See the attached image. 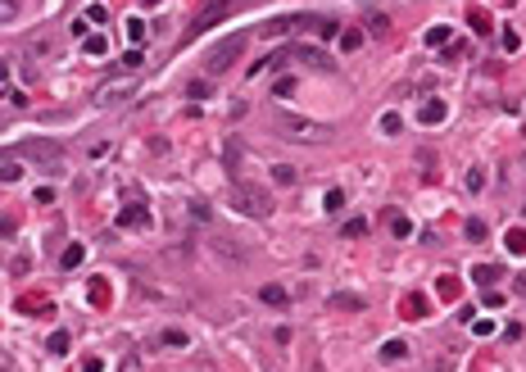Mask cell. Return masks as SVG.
<instances>
[{"mask_svg":"<svg viewBox=\"0 0 526 372\" xmlns=\"http://www.w3.org/2000/svg\"><path fill=\"white\" fill-rule=\"evenodd\" d=\"M0 9H5V23H14V18H18V0H0Z\"/></svg>","mask_w":526,"mask_h":372,"instance_id":"35","label":"cell"},{"mask_svg":"<svg viewBox=\"0 0 526 372\" xmlns=\"http://www.w3.org/2000/svg\"><path fill=\"white\" fill-rule=\"evenodd\" d=\"M232 14V0H209V5H200V14L191 18V27H186V36H200L205 27H214L218 18H227Z\"/></svg>","mask_w":526,"mask_h":372,"instance_id":"5","label":"cell"},{"mask_svg":"<svg viewBox=\"0 0 526 372\" xmlns=\"http://www.w3.org/2000/svg\"><path fill=\"white\" fill-rule=\"evenodd\" d=\"M23 177V164H18V155H5V182H18Z\"/></svg>","mask_w":526,"mask_h":372,"instance_id":"23","label":"cell"},{"mask_svg":"<svg viewBox=\"0 0 526 372\" xmlns=\"http://www.w3.org/2000/svg\"><path fill=\"white\" fill-rule=\"evenodd\" d=\"M104 18H109V14H104V5H91L87 9V23H104Z\"/></svg>","mask_w":526,"mask_h":372,"instance_id":"38","label":"cell"},{"mask_svg":"<svg viewBox=\"0 0 526 372\" xmlns=\"http://www.w3.org/2000/svg\"><path fill=\"white\" fill-rule=\"evenodd\" d=\"M64 350H69V331H55L50 336V354H64Z\"/></svg>","mask_w":526,"mask_h":372,"instance_id":"29","label":"cell"},{"mask_svg":"<svg viewBox=\"0 0 526 372\" xmlns=\"http://www.w3.org/2000/svg\"><path fill=\"white\" fill-rule=\"evenodd\" d=\"M467 236H472V241H485V223L481 218H467Z\"/></svg>","mask_w":526,"mask_h":372,"instance_id":"28","label":"cell"},{"mask_svg":"<svg viewBox=\"0 0 526 372\" xmlns=\"http://www.w3.org/2000/svg\"><path fill=\"white\" fill-rule=\"evenodd\" d=\"M82 254H87L82 245H69V250H64V259H60V268H78V263H82Z\"/></svg>","mask_w":526,"mask_h":372,"instance_id":"20","label":"cell"},{"mask_svg":"<svg viewBox=\"0 0 526 372\" xmlns=\"http://www.w3.org/2000/svg\"><path fill=\"white\" fill-rule=\"evenodd\" d=\"M146 32H150V27H146V18H137V14H132V18H127V41H132V46H141V41H146Z\"/></svg>","mask_w":526,"mask_h":372,"instance_id":"14","label":"cell"},{"mask_svg":"<svg viewBox=\"0 0 526 372\" xmlns=\"http://www.w3.org/2000/svg\"><path fill=\"white\" fill-rule=\"evenodd\" d=\"M485 186V168H472V173H467V191H481Z\"/></svg>","mask_w":526,"mask_h":372,"instance_id":"31","label":"cell"},{"mask_svg":"<svg viewBox=\"0 0 526 372\" xmlns=\"http://www.w3.org/2000/svg\"><path fill=\"white\" fill-rule=\"evenodd\" d=\"M232 205L236 214H250V218H272V195L254 182H236L232 186Z\"/></svg>","mask_w":526,"mask_h":372,"instance_id":"4","label":"cell"},{"mask_svg":"<svg viewBox=\"0 0 526 372\" xmlns=\"http://www.w3.org/2000/svg\"><path fill=\"white\" fill-rule=\"evenodd\" d=\"M118 227H150V209L141 205V200H137V205H127L118 214Z\"/></svg>","mask_w":526,"mask_h":372,"instance_id":"6","label":"cell"},{"mask_svg":"<svg viewBox=\"0 0 526 372\" xmlns=\"http://www.w3.org/2000/svg\"><path fill=\"white\" fill-rule=\"evenodd\" d=\"M399 359H408V345L404 340H386L381 345V364H399Z\"/></svg>","mask_w":526,"mask_h":372,"instance_id":"10","label":"cell"},{"mask_svg":"<svg viewBox=\"0 0 526 372\" xmlns=\"http://www.w3.org/2000/svg\"><path fill=\"white\" fill-rule=\"evenodd\" d=\"M494 277H499V273H494L490 263H481V268H472V282H476V286H485V291H490V286H494Z\"/></svg>","mask_w":526,"mask_h":372,"instance_id":"17","label":"cell"},{"mask_svg":"<svg viewBox=\"0 0 526 372\" xmlns=\"http://www.w3.org/2000/svg\"><path fill=\"white\" fill-rule=\"evenodd\" d=\"M331 309H354V313H359V309H363V295L340 291V295H331Z\"/></svg>","mask_w":526,"mask_h":372,"instance_id":"15","label":"cell"},{"mask_svg":"<svg viewBox=\"0 0 526 372\" xmlns=\"http://www.w3.org/2000/svg\"><path fill=\"white\" fill-rule=\"evenodd\" d=\"M159 345H168V350H186V345H191V336H186L181 327H164V331H159Z\"/></svg>","mask_w":526,"mask_h":372,"instance_id":"9","label":"cell"},{"mask_svg":"<svg viewBox=\"0 0 526 372\" xmlns=\"http://www.w3.org/2000/svg\"><path fill=\"white\" fill-rule=\"evenodd\" d=\"M141 364H137V359H127V364H123V372H137Z\"/></svg>","mask_w":526,"mask_h":372,"instance_id":"41","label":"cell"},{"mask_svg":"<svg viewBox=\"0 0 526 372\" xmlns=\"http://www.w3.org/2000/svg\"><path fill=\"white\" fill-rule=\"evenodd\" d=\"M50 50H55V36H50V32H36L32 41H27V55H41V60H46Z\"/></svg>","mask_w":526,"mask_h":372,"instance_id":"12","label":"cell"},{"mask_svg":"<svg viewBox=\"0 0 526 372\" xmlns=\"http://www.w3.org/2000/svg\"><path fill=\"white\" fill-rule=\"evenodd\" d=\"M322 209H327V214H340V209H345V195H340V191H327V200H322Z\"/></svg>","mask_w":526,"mask_h":372,"instance_id":"25","label":"cell"},{"mask_svg":"<svg viewBox=\"0 0 526 372\" xmlns=\"http://www.w3.org/2000/svg\"><path fill=\"white\" fill-rule=\"evenodd\" d=\"M132 95L127 82H113V87H104V91H95V104H123Z\"/></svg>","mask_w":526,"mask_h":372,"instance_id":"8","label":"cell"},{"mask_svg":"<svg viewBox=\"0 0 526 372\" xmlns=\"http://www.w3.org/2000/svg\"><path fill=\"white\" fill-rule=\"evenodd\" d=\"M472 27H476V32H490V18H485L481 9H476V14H472Z\"/></svg>","mask_w":526,"mask_h":372,"instance_id":"39","label":"cell"},{"mask_svg":"<svg viewBox=\"0 0 526 372\" xmlns=\"http://www.w3.org/2000/svg\"><path fill=\"white\" fill-rule=\"evenodd\" d=\"M381 132H386V137H395V132H399V118H395V113H381Z\"/></svg>","mask_w":526,"mask_h":372,"instance_id":"33","label":"cell"},{"mask_svg":"<svg viewBox=\"0 0 526 372\" xmlns=\"http://www.w3.org/2000/svg\"><path fill=\"white\" fill-rule=\"evenodd\" d=\"M82 372H104V364H100V359H87V364H82Z\"/></svg>","mask_w":526,"mask_h":372,"instance_id":"40","label":"cell"},{"mask_svg":"<svg viewBox=\"0 0 526 372\" xmlns=\"http://www.w3.org/2000/svg\"><path fill=\"white\" fill-rule=\"evenodd\" d=\"M445 100H427L422 109H417V123H422V128H436V123H445Z\"/></svg>","mask_w":526,"mask_h":372,"instance_id":"7","label":"cell"},{"mask_svg":"<svg viewBox=\"0 0 526 372\" xmlns=\"http://www.w3.org/2000/svg\"><path fill=\"white\" fill-rule=\"evenodd\" d=\"M27 268H32V259H23V254H18V259H9V273H14V277H23Z\"/></svg>","mask_w":526,"mask_h":372,"instance_id":"34","label":"cell"},{"mask_svg":"<svg viewBox=\"0 0 526 372\" xmlns=\"http://www.w3.org/2000/svg\"><path fill=\"white\" fill-rule=\"evenodd\" d=\"M9 155H18V159H32V164H41V173H60V168H64V146H60V141H46V137H36V141H23V146H14Z\"/></svg>","mask_w":526,"mask_h":372,"instance_id":"2","label":"cell"},{"mask_svg":"<svg viewBox=\"0 0 526 372\" xmlns=\"http://www.w3.org/2000/svg\"><path fill=\"white\" fill-rule=\"evenodd\" d=\"M518 291H522V295H526V277H518Z\"/></svg>","mask_w":526,"mask_h":372,"instance_id":"42","label":"cell"},{"mask_svg":"<svg viewBox=\"0 0 526 372\" xmlns=\"http://www.w3.org/2000/svg\"><path fill=\"white\" fill-rule=\"evenodd\" d=\"M318 36H340V23H336V18H322V23H318Z\"/></svg>","mask_w":526,"mask_h":372,"instance_id":"30","label":"cell"},{"mask_svg":"<svg viewBox=\"0 0 526 372\" xmlns=\"http://www.w3.org/2000/svg\"><path fill=\"white\" fill-rule=\"evenodd\" d=\"M340 46H345V50H359V46H363V32H359V27H345V32H340Z\"/></svg>","mask_w":526,"mask_h":372,"instance_id":"22","label":"cell"},{"mask_svg":"<svg viewBox=\"0 0 526 372\" xmlns=\"http://www.w3.org/2000/svg\"><path fill=\"white\" fill-rule=\"evenodd\" d=\"M363 232H368V223H363V218H349V223H345V236H349V241H354V236H363Z\"/></svg>","mask_w":526,"mask_h":372,"instance_id":"32","label":"cell"},{"mask_svg":"<svg viewBox=\"0 0 526 372\" xmlns=\"http://www.w3.org/2000/svg\"><path fill=\"white\" fill-rule=\"evenodd\" d=\"M245 46H250V32H232V36H223V41H214L209 55H205V69L209 73H227L245 55Z\"/></svg>","mask_w":526,"mask_h":372,"instance_id":"3","label":"cell"},{"mask_svg":"<svg viewBox=\"0 0 526 372\" xmlns=\"http://www.w3.org/2000/svg\"><path fill=\"white\" fill-rule=\"evenodd\" d=\"M427 46H449V27H431V32H427Z\"/></svg>","mask_w":526,"mask_h":372,"instance_id":"27","label":"cell"},{"mask_svg":"<svg viewBox=\"0 0 526 372\" xmlns=\"http://www.w3.org/2000/svg\"><path fill=\"white\" fill-rule=\"evenodd\" d=\"M368 32H372V36H386V32H390V18H386V14H368Z\"/></svg>","mask_w":526,"mask_h":372,"instance_id":"18","label":"cell"},{"mask_svg":"<svg viewBox=\"0 0 526 372\" xmlns=\"http://www.w3.org/2000/svg\"><path fill=\"white\" fill-rule=\"evenodd\" d=\"M259 32L263 36H286V32H295V18H268Z\"/></svg>","mask_w":526,"mask_h":372,"instance_id":"11","label":"cell"},{"mask_svg":"<svg viewBox=\"0 0 526 372\" xmlns=\"http://www.w3.org/2000/svg\"><path fill=\"white\" fill-rule=\"evenodd\" d=\"M82 50H87V55H95V60H104V55H109V41H104V32L87 36V41H82Z\"/></svg>","mask_w":526,"mask_h":372,"instance_id":"13","label":"cell"},{"mask_svg":"<svg viewBox=\"0 0 526 372\" xmlns=\"http://www.w3.org/2000/svg\"><path fill=\"white\" fill-rule=\"evenodd\" d=\"M259 295H263V304H286V300H291V295H286L282 286H263Z\"/></svg>","mask_w":526,"mask_h":372,"instance_id":"21","label":"cell"},{"mask_svg":"<svg viewBox=\"0 0 526 372\" xmlns=\"http://www.w3.org/2000/svg\"><path fill=\"white\" fill-rule=\"evenodd\" d=\"M508 250L513 254H526V232H522V227H513V232H508Z\"/></svg>","mask_w":526,"mask_h":372,"instance_id":"24","label":"cell"},{"mask_svg":"<svg viewBox=\"0 0 526 372\" xmlns=\"http://www.w3.org/2000/svg\"><path fill=\"white\" fill-rule=\"evenodd\" d=\"M87 155H91V159H104V155H109V146H104V141H91Z\"/></svg>","mask_w":526,"mask_h":372,"instance_id":"36","label":"cell"},{"mask_svg":"<svg viewBox=\"0 0 526 372\" xmlns=\"http://www.w3.org/2000/svg\"><path fill=\"white\" fill-rule=\"evenodd\" d=\"M390 227H395V236H413V223H408L404 214H395V218H390Z\"/></svg>","mask_w":526,"mask_h":372,"instance_id":"26","label":"cell"},{"mask_svg":"<svg viewBox=\"0 0 526 372\" xmlns=\"http://www.w3.org/2000/svg\"><path fill=\"white\" fill-rule=\"evenodd\" d=\"M141 64H146V55H141V46H132V50L123 55V69H127V73H137Z\"/></svg>","mask_w":526,"mask_h":372,"instance_id":"19","label":"cell"},{"mask_svg":"<svg viewBox=\"0 0 526 372\" xmlns=\"http://www.w3.org/2000/svg\"><path fill=\"white\" fill-rule=\"evenodd\" d=\"M272 123H277V132H282L286 141H304V146L331 137V128H322V123H313V118H300V113H286V109H277Z\"/></svg>","mask_w":526,"mask_h":372,"instance_id":"1","label":"cell"},{"mask_svg":"<svg viewBox=\"0 0 526 372\" xmlns=\"http://www.w3.org/2000/svg\"><path fill=\"white\" fill-rule=\"evenodd\" d=\"M295 177H300V173H295L291 164H277V168H272V182H277V186H295Z\"/></svg>","mask_w":526,"mask_h":372,"instance_id":"16","label":"cell"},{"mask_svg":"<svg viewBox=\"0 0 526 372\" xmlns=\"http://www.w3.org/2000/svg\"><path fill=\"white\" fill-rule=\"evenodd\" d=\"M186 95H195V100H205V95H214V91H209L205 82H191V87H186Z\"/></svg>","mask_w":526,"mask_h":372,"instance_id":"37","label":"cell"}]
</instances>
